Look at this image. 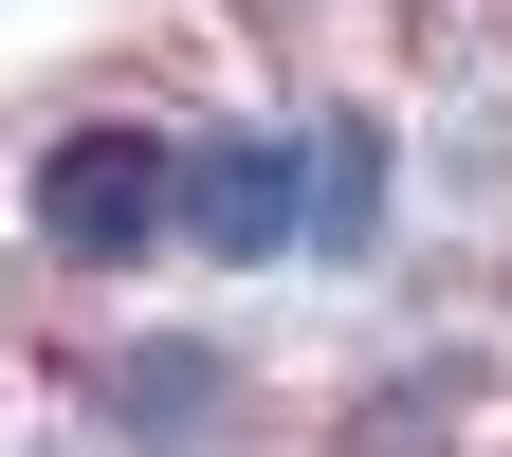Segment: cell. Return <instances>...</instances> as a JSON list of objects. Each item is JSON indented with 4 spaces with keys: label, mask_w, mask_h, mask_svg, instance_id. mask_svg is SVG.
<instances>
[{
    "label": "cell",
    "mask_w": 512,
    "mask_h": 457,
    "mask_svg": "<svg viewBox=\"0 0 512 457\" xmlns=\"http://www.w3.org/2000/svg\"><path fill=\"white\" fill-rule=\"evenodd\" d=\"M128 421H147V439L220 421V366H202V348H147V366H128Z\"/></svg>",
    "instance_id": "obj_3"
},
{
    "label": "cell",
    "mask_w": 512,
    "mask_h": 457,
    "mask_svg": "<svg viewBox=\"0 0 512 457\" xmlns=\"http://www.w3.org/2000/svg\"><path fill=\"white\" fill-rule=\"evenodd\" d=\"M37 238L55 256H147V238H183V165L147 128H74V147L37 165Z\"/></svg>",
    "instance_id": "obj_2"
},
{
    "label": "cell",
    "mask_w": 512,
    "mask_h": 457,
    "mask_svg": "<svg viewBox=\"0 0 512 457\" xmlns=\"http://www.w3.org/2000/svg\"><path fill=\"white\" fill-rule=\"evenodd\" d=\"M183 238H220V256H366L384 238V147L348 110L293 128V147H202L183 165Z\"/></svg>",
    "instance_id": "obj_1"
}]
</instances>
